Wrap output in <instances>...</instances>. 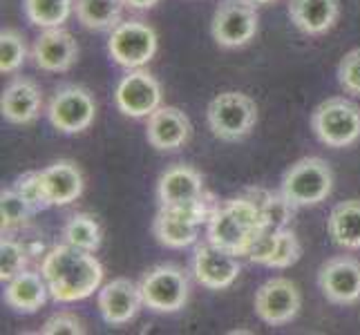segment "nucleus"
Segmentation results:
<instances>
[{
	"label": "nucleus",
	"mask_w": 360,
	"mask_h": 335,
	"mask_svg": "<svg viewBox=\"0 0 360 335\" xmlns=\"http://www.w3.org/2000/svg\"><path fill=\"white\" fill-rule=\"evenodd\" d=\"M327 230L331 242L347 248V251H358L360 248V199H347L333 206Z\"/></svg>",
	"instance_id": "obj_22"
},
{
	"label": "nucleus",
	"mask_w": 360,
	"mask_h": 335,
	"mask_svg": "<svg viewBox=\"0 0 360 335\" xmlns=\"http://www.w3.org/2000/svg\"><path fill=\"white\" fill-rule=\"evenodd\" d=\"M41 333H45V335H60V333L83 335L85 329H83V322L77 315H72V313H56V315H52L45 322Z\"/></svg>",
	"instance_id": "obj_34"
},
{
	"label": "nucleus",
	"mask_w": 360,
	"mask_h": 335,
	"mask_svg": "<svg viewBox=\"0 0 360 335\" xmlns=\"http://www.w3.org/2000/svg\"><path fill=\"white\" fill-rule=\"evenodd\" d=\"M22 9L34 27H63L74 9V0H22Z\"/></svg>",
	"instance_id": "obj_24"
},
{
	"label": "nucleus",
	"mask_w": 360,
	"mask_h": 335,
	"mask_svg": "<svg viewBox=\"0 0 360 335\" xmlns=\"http://www.w3.org/2000/svg\"><path fill=\"white\" fill-rule=\"evenodd\" d=\"M126 0H77L74 14L85 29L112 32L123 18Z\"/></svg>",
	"instance_id": "obj_23"
},
{
	"label": "nucleus",
	"mask_w": 360,
	"mask_h": 335,
	"mask_svg": "<svg viewBox=\"0 0 360 335\" xmlns=\"http://www.w3.org/2000/svg\"><path fill=\"white\" fill-rule=\"evenodd\" d=\"M259 16L251 0H221L210 22V34L219 47L238 49L248 45L257 34Z\"/></svg>",
	"instance_id": "obj_9"
},
{
	"label": "nucleus",
	"mask_w": 360,
	"mask_h": 335,
	"mask_svg": "<svg viewBox=\"0 0 360 335\" xmlns=\"http://www.w3.org/2000/svg\"><path fill=\"white\" fill-rule=\"evenodd\" d=\"M333 190V170L325 159L304 157L284 172L282 195L295 208L318 206Z\"/></svg>",
	"instance_id": "obj_3"
},
{
	"label": "nucleus",
	"mask_w": 360,
	"mask_h": 335,
	"mask_svg": "<svg viewBox=\"0 0 360 335\" xmlns=\"http://www.w3.org/2000/svg\"><path fill=\"white\" fill-rule=\"evenodd\" d=\"M47 119L60 134H81L96 119V101L83 85H63L47 105Z\"/></svg>",
	"instance_id": "obj_8"
},
{
	"label": "nucleus",
	"mask_w": 360,
	"mask_h": 335,
	"mask_svg": "<svg viewBox=\"0 0 360 335\" xmlns=\"http://www.w3.org/2000/svg\"><path fill=\"white\" fill-rule=\"evenodd\" d=\"M157 32L143 20H121L110 32L108 52L117 65L126 70L143 67L157 54Z\"/></svg>",
	"instance_id": "obj_7"
},
{
	"label": "nucleus",
	"mask_w": 360,
	"mask_h": 335,
	"mask_svg": "<svg viewBox=\"0 0 360 335\" xmlns=\"http://www.w3.org/2000/svg\"><path fill=\"white\" fill-rule=\"evenodd\" d=\"M338 83L347 94L360 96V47L342 56L338 65Z\"/></svg>",
	"instance_id": "obj_32"
},
{
	"label": "nucleus",
	"mask_w": 360,
	"mask_h": 335,
	"mask_svg": "<svg viewBox=\"0 0 360 335\" xmlns=\"http://www.w3.org/2000/svg\"><path fill=\"white\" fill-rule=\"evenodd\" d=\"M157 197H159L161 208H170V206L202 202L208 195H206L204 179L200 172H197L193 166L175 164L159 177Z\"/></svg>",
	"instance_id": "obj_17"
},
{
	"label": "nucleus",
	"mask_w": 360,
	"mask_h": 335,
	"mask_svg": "<svg viewBox=\"0 0 360 335\" xmlns=\"http://www.w3.org/2000/svg\"><path fill=\"white\" fill-rule=\"evenodd\" d=\"M302 257V244L295 237L291 228H280L278 244L273 248V255L266 262L269 268H289Z\"/></svg>",
	"instance_id": "obj_30"
},
{
	"label": "nucleus",
	"mask_w": 360,
	"mask_h": 335,
	"mask_svg": "<svg viewBox=\"0 0 360 335\" xmlns=\"http://www.w3.org/2000/svg\"><path fill=\"white\" fill-rule=\"evenodd\" d=\"M34 215L36 210L22 199V195L16 188L0 192V219H3L0 228H3V235L18 226H27Z\"/></svg>",
	"instance_id": "obj_27"
},
{
	"label": "nucleus",
	"mask_w": 360,
	"mask_h": 335,
	"mask_svg": "<svg viewBox=\"0 0 360 335\" xmlns=\"http://www.w3.org/2000/svg\"><path fill=\"white\" fill-rule=\"evenodd\" d=\"M27 262H30L27 248L20 242L3 235V242H0V280L9 282L11 277H16L18 272L27 268Z\"/></svg>",
	"instance_id": "obj_29"
},
{
	"label": "nucleus",
	"mask_w": 360,
	"mask_h": 335,
	"mask_svg": "<svg viewBox=\"0 0 360 335\" xmlns=\"http://www.w3.org/2000/svg\"><path fill=\"white\" fill-rule=\"evenodd\" d=\"M41 272L54 302H81L90 297L103 280L101 262L83 248L60 244L49 251L41 264Z\"/></svg>",
	"instance_id": "obj_1"
},
{
	"label": "nucleus",
	"mask_w": 360,
	"mask_h": 335,
	"mask_svg": "<svg viewBox=\"0 0 360 335\" xmlns=\"http://www.w3.org/2000/svg\"><path fill=\"white\" fill-rule=\"evenodd\" d=\"M49 295V287L43 277V272H34L25 268L16 277H11L5 287V302L16 313L32 315L45 306Z\"/></svg>",
	"instance_id": "obj_20"
},
{
	"label": "nucleus",
	"mask_w": 360,
	"mask_h": 335,
	"mask_svg": "<svg viewBox=\"0 0 360 335\" xmlns=\"http://www.w3.org/2000/svg\"><path fill=\"white\" fill-rule=\"evenodd\" d=\"M318 287L325 300L336 306L360 302V262L352 255L327 259L318 270Z\"/></svg>",
	"instance_id": "obj_10"
},
{
	"label": "nucleus",
	"mask_w": 360,
	"mask_h": 335,
	"mask_svg": "<svg viewBox=\"0 0 360 335\" xmlns=\"http://www.w3.org/2000/svg\"><path fill=\"white\" fill-rule=\"evenodd\" d=\"M41 179L52 206H68L77 202L83 192V172L70 159H60L41 170Z\"/></svg>",
	"instance_id": "obj_21"
},
{
	"label": "nucleus",
	"mask_w": 360,
	"mask_h": 335,
	"mask_svg": "<svg viewBox=\"0 0 360 335\" xmlns=\"http://www.w3.org/2000/svg\"><path fill=\"white\" fill-rule=\"evenodd\" d=\"M302 308V295L287 277H273L255 293V313L271 327L289 324Z\"/></svg>",
	"instance_id": "obj_11"
},
{
	"label": "nucleus",
	"mask_w": 360,
	"mask_h": 335,
	"mask_svg": "<svg viewBox=\"0 0 360 335\" xmlns=\"http://www.w3.org/2000/svg\"><path fill=\"white\" fill-rule=\"evenodd\" d=\"M208 242L233 255H248L255 237L264 230L262 210L248 195L215 204L208 217Z\"/></svg>",
	"instance_id": "obj_2"
},
{
	"label": "nucleus",
	"mask_w": 360,
	"mask_h": 335,
	"mask_svg": "<svg viewBox=\"0 0 360 335\" xmlns=\"http://www.w3.org/2000/svg\"><path fill=\"white\" fill-rule=\"evenodd\" d=\"M251 3H255V5H269V3H273V0H251Z\"/></svg>",
	"instance_id": "obj_36"
},
{
	"label": "nucleus",
	"mask_w": 360,
	"mask_h": 335,
	"mask_svg": "<svg viewBox=\"0 0 360 335\" xmlns=\"http://www.w3.org/2000/svg\"><path fill=\"white\" fill-rule=\"evenodd\" d=\"M191 132H193L191 119L179 107L161 105L148 117V126H146L148 143L161 152H172L184 147L191 139Z\"/></svg>",
	"instance_id": "obj_15"
},
{
	"label": "nucleus",
	"mask_w": 360,
	"mask_h": 335,
	"mask_svg": "<svg viewBox=\"0 0 360 335\" xmlns=\"http://www.w3.org/2000/svg\"><path fill=\"white\" fill-rule=\"evenodd\" d=\"M14 188L22 195V199L27 202L36 213H41V210H47L49 206H52V202H49V197L45 192L41 172H25L22 177L16 179Z\"/></svg>",
	"instance_id": "obj_31"
},
{
	"label": "nucleus",
	"mask_w": 360,
	"mask_h": 335,
	"mask_svg": "<svg viewBox=\"0 0 360 335\" xmlns=\"http://www.w3.org/2000/svg\"><path fill=\"white\" fill-rule=\"evenodd\" d=\"M289 18L307 36L327 34L340 18V0H289Z\"/></svg>",
	"instance_id": "obj_19"
},
{
	"label": "nucleus",
	"mask_w": 360,
	"mask_h": 335,
	"mask_svg": "<svg viewBox=\"0 0 360 335\" xmlns=\"http://www.w3.org/2000/svg\"><path fill=\"white\" fill-rule=\"evenodd\" d=\"M278 232L280 228H273V226H264V230L257 235L253 246H251V251H248V259H251L253 264H262L266 266V262L271 259L273 255V248H276L278 244Z\"/></svg>",
	"instance_id": "obj_33"
},
{
	"label": "nucleus",
	"mask_w": 360,
	"mask_h": 335,
	"mask_svg": "<svg viewBox=\"0 0 360 335\" xmlns=\"http://www.w3.org/2000/svg\"><path fill=\"white\" fill-rule=\"evenodd\" d=\"M311 128L327 147H349L360 139V107L342 96L327 98L314 110Z\"/></svg>",
	"instance_id": "obj_5"
},
{
	"label": "nucleus",
	"mask_w": 360,
	"mask_h": 335,
	"mask_svg": "<svg viewBox=\"0 0 360 335\" xmlns=\"http://www.w3.org/2000/svg\"><path fill=\"white\" fill-rule=\"evenodd\" d=\"M115 103L126 117H150L157 107H161V83L141 67L130 70L117 85Z\"/></svg>",
	"instance_id": "obj_12"
},
{
	"label": "nucleus",
	"mask_w": 360,
	"mask_h": 335,
	"mask_svg": "<svg viewBox=\"0 0 360 335\" xmlns=\"http://www.w3.org/2000/svg\"><path fill=\"white\" fill-rule=\"evenodd\" d=\"M143 304L155 313H177L191 295V282L186 270L177 264L153 266L139 282Z\"/></svg>",
	"instance_id": "obj_6"
},
{
	"label": "nucleus",
	"mask_w": 360,
	"mask_h": 335,
	"mask_svg": "<svg viewBox=\"0 0 360 335\" xmlns=\"http://www.w3.org/2000/svg\"><path fill=\"white\" fill-rule=\"evenodd\" d=\"M159 0H126V5L130 9H136V11H146V9H153Z\"/></svg>",
	"instance_id": "obj_35"
},
{
	"label": "nucleus",
	"mask_w": 360,
	"mask_h": 335,
	"mask_svg": "<svg viewBox=\"0 0 360 335\" xmlns=\"http://www.w3.org/2000/svg\"><path fill=\"white\" fill-rule=\"evenodd\" d=\"M193 272H195V280L200 282L204 289L221 291V289H229L231 284L240 277L242 264L238 255L215 246L213 242H204L195 248Z\"/></svg>",
	"instance_id": "obj_13"
},
{
	"label": "nucleus",
	"mask_w": 360,
	"mask_h": 335,
	"mask_svg": "<svg viewBox=\"0 0 360 335\" xmlns=\"http://www.w3.org/2000/svg\"><path fill=\"white\" fill-rule=\"evenodd\" d=\"M98 313L110 327H123L139 315L143 304L141 287L128 277H117L98 291Z\"/></svg>",
	"instance_id": "obj_14"
},
{
	"label": "nucleus",
	"mask_w": 360,
	"mask_h": 335,
	"mask_svg": "<svg viewBox=\"0 0 360 335\" xmlns=\"http://www.w3.org/2000/svg\"><path fill=\"white\" fill-rule=\"evenodd\" d=\"M32 58L39 70L45 72H68L79 58V45L74 36L63 27H49L34 41Z\"/></svg>",
	"instance_id": "obj_16"
},
{
	"label": "nucleus",
	"mask_w": 360,
	"mask_h": 335,
	"mask_svg": "<svg viewBox=\"0 0 360 335\" xmlns=\"http://www.w3.org/2000/svg\"><path fill=\"white\" fill-rule=\"evenodd\" d=\"M41 88L32 79L11 81L3 92V98H0L3 119L14 123V126H27V123L36 121V117L41 114Z\"/></svg>",
	"instance_id": "obj_18"
},
{
	"label": "nucleus",
	"mask_w": 360,
	"mask_h": 335,
	"mask_svg": "<svg viewBox=\"0 0 360 335\" xmlns=\"http://www.w3.org/2000/svg\"><path fill=\"white\" fill-rule=\"evenodd\" d=\"M63 242L83 248V251L96 253L101 248V226H98V221L92 215L77 213L63 226Z\"/></svg>",
	"instance_id": "obj_25"
},
{
	"label": "nucleus",
	"mask_w": 360,
	"mask_h": 335,
	"mask_svg": "<svg viewBox=\"0 0 360 335\" xmlns=\"http://www.w3.org/2000/svg\"><path fill=\"white\" fill-rule=\"evenodd\" d=\"M251 199L262 210V217L266 221V226L273 228H287L289 221L295 213V206L289 204V199L282 192H266V190H248L246 192Z\"/></svg>",
	"instance_id": "obj_26"
},
{
	"label": "nucleus",
	"mask_w": 360,
	"mask_h": 335,
	"mask_svg": "<svg viewBox=\"0 0 360 335\" xmlns=\"http://www.w3.org/2000/svg\"><path fill=\"white\" fill-rule=\"evenodd\" d=\"M27 60V43L25 36L16 29L0 32V72L14 74Z\"/></svg>",
	"instance_id": "obj_28"
},
{
	"label": "nucleus",
	"mask_w": 360,
	"mask_h": 335,
	"mask_svg": "<svg viewBox=\"0 0 360 335\" xmlns=\"http://www.w3.org/2000/svg\"><path fill=\"white\" fill-rule=\"evenodd\" d=\"M208 128L221 141H242L253 132L257 123V105L242 92H221L206 110Z\"/></svg>",
	"instance_id": "obj_4"
}]
</instances>
